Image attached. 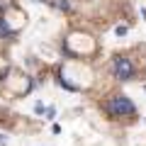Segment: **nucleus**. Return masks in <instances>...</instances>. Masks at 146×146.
I'll list each match as a JSON object with an SVG mask.
<instances>
[{
	"label": "nucleus",
	"instance_id": "f257e3e1",
	"mask_svg": "<svg viewBox=\"0 0 146 146\" xmlns=\"http://www.w3.org/2000/svg\"><path fill=\"white\" fill-rule=\"evenodd\" d=\"M105 110H107L110 117H129L134 115V102H131L129 98H124V95H115V98H110L107 105H105Z\"/></svg>",
	"mask_w": 146,
	"mask_h": 146
},
{
	"label": "nucleus",
	"instance_id": "f03ea898",
	"mask_svg": "<svg viewBox=\"0 0 146 146\" xmlns=\"http://www.w3.org/2000/svg\"><path fill=\"white\" fill-rule=\"evenodd\" d=\"M112 71H115V78L117 80H131V76H134V66H131V61L124 58V56H115V61H112Z\"/></svg>",
	"mask_w": 146,
	"mask_h": 146
},
{
	"label": "nucleus",
	"instance_id": "7ed1b4c3",
	"mask_svg": "<svg viewBox=\"0 0 146 146\" xmlns=\"http://www.w3.org/2000/svg\"><path fill=\"white\" fill-rule=\"evenodd\" d=\"M12 34H15V29L7 25V17L0 15V39H7V36H12Z\"/></svg>",
	"mask_w": 146,
	"mask_h": 146
},
{
	"label": "nucleus",
	"instance_id": "20e7f679",
	"mask_svg": "<svg viewBox=\"0 0 146 146\" xmlns=\"http://www.w3.org/2000/svg\"><path fill=\"white\" fill-rule=\"evenodd\" d=\"M51 7H56V10H61V12H71V3L68 0H46Z\"/></svg>",
	"mask_w": 146,
	"mask_h": 146
},
{
	"label": "nucleus",
	"instance_id": "39448f33",
	"mask_svg": "<svg viewBox=\"0 0 146 146\" xmlns=\"http://www.w3.org/2000/svg\"><path fill=\"white\" fill-rule=\"evenodd\" d=\"M54 115H56V110L49 107V110H46V119H54Z\"/></svg>",
	"mask_w": 146,
	"mask_h": 146
},
{
	"label": "nucleus",
	"instance_id": "423d86ee",
	"mask_svg": "<svg viewBox=\"0 0 146 146\" xmlns=\"http://www.w3.org/2000/svg\"><path fill=\"white\" fill-rule=\"evenodd\" d=\"M34 3H39V0H34Z\"/></svg>",
	"mask_w": 146,
	"mask_h": 146
},
{
	"label": "nucleus",
	"instance_id": "0eeeda50",
	"mask_svg": "<svg viewBox=\"0 0 146 146\" xmlns=\"http://www.w3.org/2000/svg\"><path fill=\"white\" fill-rule=\"evenodd\" d=\"M144 90H146V85H144Z\"/></svg>",
	"mask_w": 146,
	"mask_h": 146
}]
</instances>
